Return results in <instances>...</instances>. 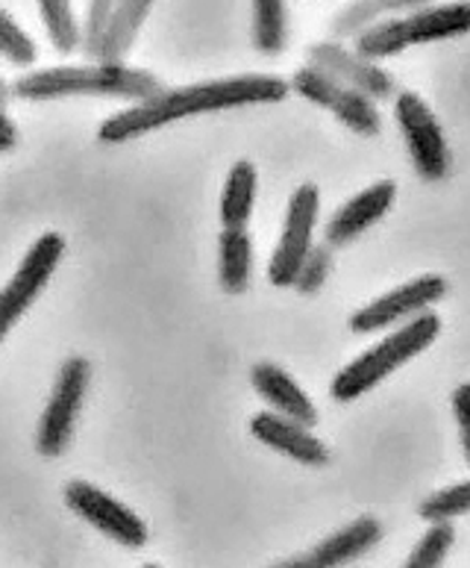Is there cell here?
Masks as SVG:
<instances>
[{"label": "cell", "instance_id": "1", "mask_svg": "<svg viewBox=\"0 0 470 568\" xmlns=\"http://www.w3.org/2000/svg\"><path fill=\"white\" fill-rule=\"evenodd\" d=\"M288 94V83L283 77L270 74H244L212 80V83L183 85L174 92H162L153 101L135 103L130 110H121L101 124V142H126L142 136L156 128H165L171 121L201 115V112L233 110V106H251V103H277Z\"/></svg>", "mask_w": 470, "mask_h": 568}, {"label": "cell", "instance_id": "2", "mask_svg": "<svg viewBox=\"0 0 470 568\" xmlns=\"http://www.w3.org/2000/svg\"><path fill=\"white\" fill-rule=\"evenodd\" d=\"M165 92L160 77L151 71L130 69V65H62V69L35 71L21 77L16 94L24 101H53L71 94H106L126 101H153Z\"/></svg>", "mask_w": 470, "mask_h": 568}, {"label": "cell", "instance_id": "3", "mask_svg": "<svg viewBox=\"0 0 470 568\" xmlns=\"http://www.w3.org/2000/svg\"><path fill=\"white\" fill-rule=\"evenodd\" d=\"M441 331V318L436 313H423L411 318L406 327L386 336V339L356 356L350 365H345L333 381V398L336 400H356L359 395L370 392L377 383H382L391 372L406 365L411 356L427 351L436 342Z\"/></svg>", "mask_w": 470, "mask_h": 568}, {"label": "cell", "instance_id": "4", "mask_svg": "<svg viewBox=\"0 0 470 568\" xmlns=\"http://www.w3.org/2000/svg\"><path fill=\"white\" fill-rule=\"evenodd\" d=\"M470 33V3H450V7L415 9L406 18H391L368 27L356 36V57L368 62L386 60L395 53H403L411 44L441 42L456 36Z\"/></svg>", "mask_w": 470, "mask_h": 568}, {"label": "cell", "instance_id": "5", "mask_svg": "<svg viewBox=\"0 0 470 568\" xmlns=\"http://www.w3.org/2000/svg\"><path fill=\"white\" fill-rule=\"evenodd\" d=\"M92 381V365L85 356H71L62 363L53 383L51 400L39 418V430H35V448L44 457H59L68 448V442L74 436L76 416L83 407L85 392Z\"/></svg>", "mask_w": 470, "mask_h": 568}, {"label": "cell", "instance_id": "6", "mask_svg": "<svg viewBox=\"0 0 470 568\" xmlns=\"http://www.w3.org/2000/svg\"><path fill=\"white\" fill-rule=\"evenodd\" d=\"M62 254H65V239L59 236V233H44L27 251V256L18 265V272L12 274V281L0 288V342L12 331V324L33 306L44 283L51 281L53 272H57Z\"/></svg>", "mask_w": 470, "mask_h": 568}, {"label": "cell", "instance_id": "7", "mask_svg": "<svg viewBox=\"0 0 470 568\" xmlns=\"http://www.w3.org/2000/svg\"><path fill=\"white\" fill-rule=\"evenodd\" d=\"M397 124L403 130V139L409 144L411 162L423 180H441L450 171V151L447 139L441 133V124L432 115L423 98L415 92H400L395 103Z\"/></svg>", "mask_w": 470, "mask_h": 568}, {"label": "cell", "instance_id": "8", "mask_svg": "<svg viewBox=\"0 0 470 568\" xmlns=\"http://www.w3.org/2000/svg\"><path fill=\"white\" fill-rule=\"evenodd\" d=\"M318 186H311V183H303L292 195V201H288L286 224H283L277 251H274L268 265V277L274 286H294V277H297L303 260L311 251V233H315V224H318Z\"/></svg>", "mask_w": 470, "mask_h": 568}, {"label": "cell", "instance_id": "9", "mask_svg": "<svg viewBox=\"0 0 470 568\" xmlns=\"http://www.w3.org/2000/svg\"><path fill=\"white\" fill-rule=\"evenodd\" d=\"M288 89L303 94L306 101L318 103L324 110L336 112L338 119L345 121L352 133H361V136H377L379 133V112L374 106V101H368L365 94L341 85L338 80H333L329 74L315 69V65H306V69L297 71L292 77Z\"/></svg>", "mask_w": 470, "mask_h": 568}, {"label": "cell", "instance_id": "10", "mask_svg": "<svg viewBox=\"0 0 470 568\" xmlns=\"http://www.w3.org/2000/svg\"><path fill=\"white\" fill-rule=\"evenodd\" d=\"M65 504L74 509L76 516L85 518L89 525H94L101 534H106L124 548H142L147 542V525L142 518L98 486L85 484V480L68 484Z\"/></svg>", "mask_w": 470, "mask_h": 568}, {"label": "cell", "instance_id": "11", "mask_svg": "<svg viewBox=\"0 0 470 568\" xmlns=\"http://www.w3.org/2000/svg\"><path fill=\"white\" fill-rule=\"evenodd\" d=\"M447 292V281L438 274H423L418 281L406 283L400 288H391L388 295L377 297L374 304L361 306L359 313H352L350 327L356 333H377L388 324L400 322V318H418L427 313V306L441 301Z\"/></svg>", "mask_w": 470, "mask_h": 568}, {"label": "cell", "instance_id": "12", "mask_svg": "<svg viewBox=\"0 0 470 568\" xmlns=\"http://www.w3.org/2000/svg\"><path fill=\"white\" fill-rule=\"evenodd\" d=\"M311 65L338 80L341 85L352 89V92L365 94L368 101H382L395 92V83L386 71L379 69L377 62H368L356 57L352 51L341 48L336 42H318L309 51Z\"/></svg>", "mask_w": 470, "mask_h": 568}, {"label": "cell", "instance_id": "13", "mask_svg": "<svg viewBox=\"0 0 470 568\" xmlns=\"http://www.w3.org/2000/svg\"><path fill=\"white\" fill-rule=\"evenodd\" d=\"M395 195V183H391V180H379V183L368 186L365 192H359L352 201H347V204L329 219L327 233H324V236H327V245H347V242H352L356 236H361L365 230L374 227V224L391 210Z\"/></svg>", "mask_w": 470, "mask_h": 568}, {"label": "cell", "instance_id": "14", "mask_svg": "<svg viewBox=\"0 0 470 568\" xmlns=\"http://www.w3.org/2000/svg\"><path fill=\"white\" fill-rule=\"evenodd\" d=\"M251 433L259 442H265L268 448L286 454V457L306 463V466H324L329 459L327 445L311 436L309 427L297 425L292 418H283L277 413H259L253 416Z\"/></svg>", "mask_w": 470, "mask_h": 568}, {"label": "cell", "instance_id": "15", "mask_svg": "<svg viewBox=\"0 0 470 568\" xmlns=\"http://www.w3.org/2000/svg\"><path fill=\"white\" fill-rule=\"evenodd\" d=\"M253 389L259 392L262 398L268 400L270 407H277V416L292 418L303 427H315L318 422V413H315V404L306 392L292 381V374H286L279 365L274 363H259L253 365L251 372Z\"/></svg>", "mask_w": 470, "mask_h": 568}, {"label": "cell", "instance_id": "16", "mask_svg": "<svg viewBox=\"0 0 470 568\" xmlns=\"http://www.w3.org/2000/svg\"><path fill=\"white\" fill-rule=\"evenodd\" d=\"M151 7L147 0H126V3H115L112 9L110 24H106V33H103V42L98 48V57H94V65H124L126 53L133 48L135 36L142 30V24L151 16Z\"/></svg>", "mask_w": 470, "mask_h": 568}, {"label": "cell", "instance_id": "17", "mask_svg": "<svg viewBox=\"0 0 470 568\" xmlns=\"http://www.w3.org/2000/svg\"><path fill=\"white\" fill-rule=\"evenodd\" d=\"M253 201H256V169L253 162L238 160L229 169L227 186L221 195V221L224 230H244L253 213Z\"/></svg>", "mask_w": 470, "mask_h": 568}, {"label": "cell", "instance_id": "18", "mask_svg": "<svg viewBox=\"0 0 470 568\" xmlns=\"http://www.w3.org/2000/svg\"><path fill=\"white\" fill-rule=\"evenodd\" d=\"M221 254V286L238 295L251 283L253 242L247 230H224L218 242Z\"/></svg>", "mask_w": 470, "mask_h": 568}, {"label": "cell", "instance_id": "19", "mask_svg": "<svg viewBox=\"0 0 470 568\" xmlns=\"http://www.w3.org/2000/svg\"><path fill=\"white\" fill-rule=\"evenodd\" d=\"M288 39V9L279 0L253 3V44L259 53H279Z\"/></svg>", "mask_w": 470, "mask_h": 568}, {"label": "cell", "instance_id": "20", "mask_svg": "<svg viewBox=\"0 0 470 568\" xmlns=\"http://www.w3.org/2000/svg\"><path fill=\"white\" fill-rule=\"evenodd\" d=\"M415 7H427V3H411V0H379V3H350L336 16L333 21V33L338 39L345 36H361L368 27L379 24V18L386 12H397V9H415Z\"/></svg>", "mask_w": 470, "mask_h": 568}, {"label": "cell", "instance_id": "21", "mask_svg": "<svg viewBox=\"0 0 470 568\" xmlns=\"http://www.w3.org/2000/svg\"><path fill=\"white\" fill-rule=\"evenodd\" d=\"M39 16L48 30V39L59 53H71L80 48V24L71 3L65 0H42L39 3Z\"/></svg>", "mask_w": 470, "mask_h": 568}, {"label": "cell", "instance_id": "22", "mask_svg": "<svg viewBox=\"0 0 470 568\" xmlns=\"http://www.w3.org/2000/svg\"><path fill=\"white\" fill-rule=\"evenodd\" d=\"M456 530L450 521H441V525H432L423 534L415 551L409 554V560L403 562V568H441V562L447 560V554L453 548Z\"/></svg>", "mask_w": 470, "mask_h": 568}, {"label": "cell", "instance_id": "23", "mask_svg": "<svg viewBox=\"0 0 470 568\" xmlns=\"http://www.w3.org/2000/svg\"><path fill=\"white\" fill-rule=\"evenodd\" d=\"M470 513V480L468 484L450 486V489H441L432 498H427L420 504V516L432 521V525H441V521H450L456 516H464Z\"/></svg>", "mask_w": 470, "mask_h": 568}, {"label": "cell", "instance_id": "24", "mask_svg": "<svg viewBox=\"0 0 470 568\" xmlns=\"http://www.w3.org/2000/svg\"><path fill=\"white\" fill-rule=\"evenodd\" d=\"M0 57L12 65H33L35 62V42L16 24V18L7 9H0Z\"/></svg>", "mask_w": 470, "mask_h": 568}, {"label": "cell", "instance_id": "25", "mask_svg": "<svg viewBox=\"0 0 470 568\" xmlns=\"http://www.w3.org/2000/svg\"><path fill=\"white\" fill-rule=\"evenodd\" d=\"M333 272V247L324 242V245H311V251L303 260L300 272L294 277V288L303 292V295H311V292H318L324 286V281Z\"/></svg>", "mask_w": 470, "mask_h": 568}, {"label": "cell", "instance_id": "26", "mask_svg": "<svg viewBox=\"0 0 470 568\" xmlns=\"http://www.w3.org/2000/svg\"><path fill=\"white\" fill-rule=\"evenodd\" d=\"M112 9L115 3H106V0H98V3H89V12H85V21L80 27V48L89 60L98 57V48L103 42V33H106V24H110Z\"/></svg>", "mask_w": 470, "mask_h": 568}, {"label": "cell", "instance_id": "27", "mask_svg": "<svg viewBox=\"0 0 470 568\" xmlns=\"http://www.w3.org/2000/svg\"><path fill=\"white\" fill-rule=\"evenodd\" d=\"M270 568H341V566H338V560L333 557V551H329V545L318 542L309 554H300V557H294V560H286Z\"/></svg>", "mask_w": 470, "mask_h": 568}, {"label": "cell", "instance_id": "28", "mask_svg": "<svg viewBox=\"0 0 470 568\" xmlns=\"http://www.w3.org/2000/svg\"><path fill=\"white\" fill-rule=\"evenodd\" d=\"M453 413L456 422H459V433H462L464 459H468L470 466V383H462V386L453 392Z\"/></svg>", "mask_w": 470, "mask_h": 568}, {"label": "cell", "instance_id": "29", "mask_svg": "<svg viewBox=\"0 0 470 568\" xmlns=\"http://www.w3.org/2000/svg\"><path fill=\"white\" fill-rule=\"evenodd\" d=\"M18 142V130L7 112L0 110V151H12Z\"/></svg>", "mask_w": 470, "mask_h": 568}, {"label": "cell", "instance_id": "30", "mask_svg": "<svg viewBox=\"0 0 470 568\" xmlns=\"http://www.w3.org/2000/svg\"><path fill=\"white\" fill-rule=\"evenodd\" d=\"M7 98H9V89H7V83H3V77H0V110H3Z\"/></svg>", "mask_w": 470, "mask_h": 568}, {"label": "cell", "instance_id": "31", "mask_svg": "<svg viewBox=\"0 0 470 568\" xmlns=\"http://www.w3.org/2000/svg\"><path fill=\"white\" fill-rule=\"evenodd\" d=\"M144 568H160V566H144Z\"/></svg>", "mask_w": 470, "mask_h": 568}]
</instances>
